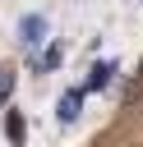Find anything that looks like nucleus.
I'll return each mask as SVG.
<instances>
[{"instance_id":"obj_7","label":"nucleus","mask_w":143,"mask_h":147,"mask_svg":"<svg viewBox=\"0 0 143 147\" xmlns=\"http://www.w3.org/2000/svg\"><path fill=\"white\" fill-rule=\"evenodd\" d=\"M138 74H143V69H138Z\"/></svg>"},{"instance_id":"obj_5","label":"nucleus","mask_w":143,"mask_h":147,"mask_svg":"<svg viewBox=\"0 0 143 147\" xmlns=\"http://www.w3.org/2000/svg\"><path fill=\"white\" fill-rule=\"evenodd\" d=\"M9 92H14V69H0V106L9 101Z\"/></svg>"},{"instance_id":"obj_3","label":"nucleus","mask_w":143,"mask_h":147,"mask_svg":"<svg viewBox=\"0 0 143 147\" xmlns=\"http://www.w3.org/2000/svg\"><path fill=\"white\" fill-rule=\"evenodd\" d=\"M18 32H23V46H42V37H46V18H42V14H28V18L18 23Z\"/></svg>"},{"instance_id":"obj_6","label":"nucleus","mask_w":143,"mask_h":147,"mask_svg":"<svg viewBox=\"0 0 143 147\" xmlns=\"http://www.w3.org/2000/svg\"><path fill=\"white\" fill-rule=\"evenodd\" d=\"M55 64H60V46H51V51L42 55V69H55Z\"/></svg>"},{"instance_id":"obj_2","label":"nucleus","mask_w":143,"mask_h":147,"mask_svg":"<svg viewBox=\"0 0 143 147\" xmlns=\"http://www.w3.org/2000/svg\"><path fill=\"white\" fill-rule=\"evenodd\" d=\"M78 106H83V92L74 87V92H65V96L55 101V119H60V124H74V119H78Z\"/></svg>"},{"instance_id":"obj_1","label":"nucleus","mask_w":143,"mask_h":147,"mask_svg":"<svg viewBox=\"0 0 143 147\" xmlns=\"http://www.w3.org/2000/svg\"><path fill=\"white\" fill-rule=\"evenodd\" d=\"M111 74H115V64H111V60H97L92 74H88V83H83L78 92H101V87H111Z\"/></svg>"},{"instance_id":"obj_4","label":"nucleus","mask_w":143,"mask_h":147,"mask_svg":"<svg viewBox=\"0 0 143 147\" xmlns=\"http://www.w3.org/2000/svg\"><path fill=\"white\" fill-rule=\"evenodd\" d=\"M5 138H9V142H23V115H18V110H9V119H5Z\"/></svg>"}]
</instances>
